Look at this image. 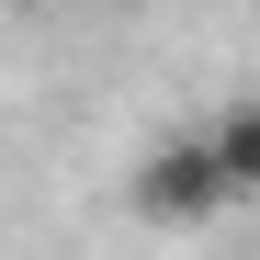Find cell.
I'll return each instance as SVG.
<instances>
[{
  "instance_id": "6da1fadb",
  "label": "cell",
  "mask_w": 260,
  "mask_h": 260,
  "mask_svg": "<svg viewBox=\"0 0 260 260\" xmlns=\"http://www.w3.org/2000/svg\"><path fill=\"white\" fill-rule=\"evenodd\" d=\"M124 204H136L158 238H192V226H215V215L238 204V181H226V158H215V136H147Z\"/></svg>"
},
{
  "instance_id": "7a4b0ae2",
  "label": "cell",
  "mask_w": 260,
  "mask_h": 260,
  "mask_svg": "<svg viewBox=\"0 0 260 260\" xmlns=\"http://www.w3.org/2000/svg\"><path fill=\"white\" fill-rule=\"evenodd\" d=\"M204 136H215V158H226V181H238V204H260V102H238V113H215Z\"/></svg>"
}]
</instances>
